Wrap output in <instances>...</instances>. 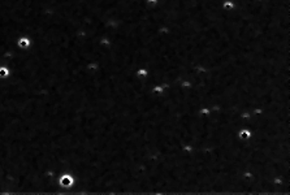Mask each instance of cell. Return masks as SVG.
<instances>
[{
    "mask_svg": "<svg viewBox=\"0 0 290 195\" xmlns=\"http://www.w3.org/2000/svg\"><path fill=\"white\" fill-rule=\"evenodd\" d=\"M59 183H60V186H61V187H64V189H70L72 186H73V183H76V178H74V176H73V174H70V173H64L62 176H60V178H59Z\"/></svg>",
    "mask_w": 290,
    "mask_h": 195,
    "instance_id": "1",
    "label": "cell"
},
{
    "mask_svg": "<svg viewBox=\"0 0 290 195\" xmlns=\"http://www.w3.org/2000/svg\"><path fill=\"white\" fill-rule=\"evenodd\" d=\"M17 46L20 47V48H23V50H27V48L31 46V39H30V38H27V37L18 38V41H17Z\"/></svg>",
    "mask_w": 290,
    "mask_h": 195,
    "instance_id": "2",
    "label": "cell"
},
{
    "mask_svg": "<svg viewBox=\"0 0 290 195\" xmlns=\"http://www.w3.org/2000/svg\"><path fill=\"white\" fill-rule=\"evenodd\" d=\"M221 8L224 9V11H234V9L237 8V4L235 2H233V0H224L223 3H221Z\"/></svg>",
    "mask_w": 290,
    "mask_h": 195,
    "instance_id": "3",
    "label": "cell"
},
{
    "mask_svg": "<svg viewBox=\"0 0 290 195\" xmlns=\"http://www.w3.org/2000/svg\"><path fill=\"white\" fill-rule=\"evenodd\" d=\"M134 74H135V77H137L138 80H144V78L148 77L150 72H148V69H146V68H138V69H135Z\"/></svg>",
    "mask_w": 290,
    "mask_h": 195,
    "instance_id": "4",
    "label": "cell"
},
{
    "mask_svg": "<svg viewBox=\"0 0 290 195\" xmlns=\"http://www.w3.org/2000/svg\"><path fill=\"white\" fill-rule=\"evenodd\" d=\"M11 76V69L8 66H0V80H5Z\"/></svg>",
    "mask_w": 290,
    "mask_h": 195,
    "instance_id": "5",
    "label": "cell"
},
{
    "mask_svg": "<svg viewBox=\"0 0 290 195\" xmlns=\"http://www.w3.org/2000/svg\"><path fill=\"white\" fill-rule=\"evenodd\" d=\"M256 2H263V0H256Z\"/></svg>",
    "mask_w": 290,
    "mask_h": 195,
    "instance_id": "6",
    "label": "cell"
}]
</instances>
